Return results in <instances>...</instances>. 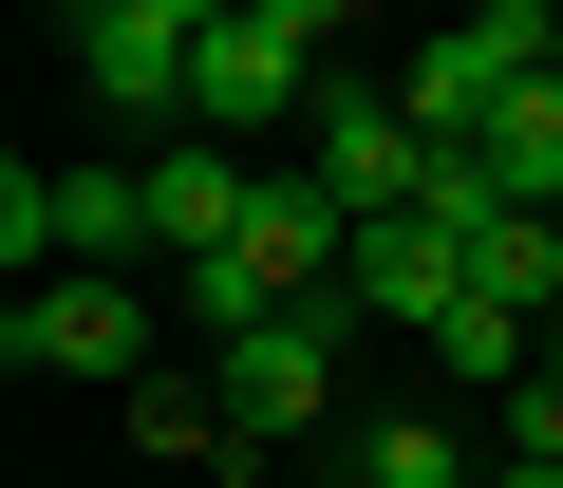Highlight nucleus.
Returning a JSON list of instances; mask_svg holds the SVG:
<instances>
[{
	"label": "nucleus",
	"instance_id": "obj_1",
	"mask_svg": "<svg viewBox=\"0 0 563 488\" xmlns=\"http://www.w3.org/2000/svg\"><path fill=\"white\" fill-rule=\"evenodd\" d=\"M320 76H339V20L320 0H207V57H188V132H263V113H320Z\"/></svg>",
	"mask_w": 563,
	"mask_h": 488
},
{
	"label": "nucleus",
	"instance_id": "obj_2",
	"mask_svg": "<svg viewBox=\"0 0 563 488\" xmlns=\"http://www.w3.org/2000/svg\"><path fill=\"white\" fill-rule=\"evenodd\" d=\"M339 339H357V301H301V320H263L244 357H207L225 432H244V451H282V432H320V413H339Z\"/></svg>",
	"mask_w": 563,
	"mask_h": 488
},
{
	"label": "nucleus",
	"instance_id": "obj_3",
	"mask_svg": "<svg viewBox=\"0 0 563 488\" xmlns=\"http://www.w3.org/2000/svg\"><path fill=\"white\" fill-rule=\"evenodd\" d=\"M57 57H76L113 113H169V132H188V57H207V0H76V20H57Z\"/></svg>",
	"mask_w": 563,
	"mask_h": 488
},
{
	"label": "nucleus",
	"instance_id": "obj_4",
	"mask_svg": "<svg viewBox=\"0 0 563 488\" xmlns=\"http://www.w3.org/2000/svg\"><path fill=\"white\" fill-rule=\"evenodd\" d=\"M0 357H20V376H113V395H151V301H132V282H20Z\"/></svg>",
	"mask_w": 563,
	"mask_h": 488
},
{
	"label": "nucleus",
	"instance_id": "obj_5",
	"mask_svg": "<svg viewBox=\"0 0 563 488\" xmlns=\"http://www.w3.org/2000/svg\"><path fill=\"white\" fill-rule=\"evenodd\" d=\"M301 132H320V188H339L357 225H395V207L432 188V132L395 113V76H320V113H301Z\"/></svg>",
	"mask_w": 563,
	"mask_h": 488
},
{
	"label": "nucleus",
	"instance_id": "obj_6",
	"mask_svg": "<svg viewBox=\"0 0 563 488\" xmlns=\"http://www.w3.org/2000/svg\"><path fill=\"white\" fill-rule=\"evenodd\" d=\"M244 207H263V169H244L225 132H169V151H151V264H225Z\"/></svg>",
	"mask_w": 563,
	"mask_h": 488
},
{
	"label": "nucleus",
	"instance_id": "obj_7",
	"mask_svg": "<svg viewBox=\"0 0 563 488\" xmlns=\"http://www.w3.org/2000/svg\"><path fill=\"white\" fill-rule=\"evenodd\" d=\"M357 320H395V339H432L451 301H470V244L432 225V207H395V225H357V282H339Z\"/></svg>",
	"mask_w": 563,
	"mask_h": 488
},
{
	"label": "nucleus",
	"instance_id": "obj_8",
	"mask_svg": "<svg viewBox=\"0 0 563 488\" xmlns=\"http://www.w3.org/2000/svg\"><path fill=\"white\" fill-rule=\"evenodd\" d=\"M357 488H488V469H470L451 413H376V432H357Z\"/></svg>",
	"mask_w": 563,
	"mask_h": 488
},
{
	"label": "nucleus",
	"instance_id": "obj_9",
	"mask_svg": "<svg viewBox=\"0 0 563 488\" xmlns=\"http://www.w3.org/2000/svg\"><path fill=\"white\" fill-rule=\"evenodd\" d=\"M132 451H207V469H244V432H225L207 376H151V395H132Z\"/></svg>",
	"mask_w": 563,
	"mask_h": 488
},
{
	"label": "nucleus",
	"instance_id": "obj_10",
	"mask_svg": "<svg viewBox=\"0 0 563 488\" xmlns=\"http://www.w3.org/2000/svg\"><path fill=\"white\" fill-rule=\"evenodd\" d=\"M488 488H563V469H488Z\"/></svg>",
	"mask_w": 563,
	"mask_h": 488
},
{
	"label": "nucleus",
	"instance_id": "obj_11",
	"mask_svg": "<svg viewBox=\"0 0 563 488\" xmlns=\"http://www.w3.org/2000/svg\"><path fill=\"white\" fill-rule=\"evenodd\" d=\"M544 95H563V20H544Z\"/></svg>",
	"mask_w": 563,
	"mask_h": 488
}]
</instances>
